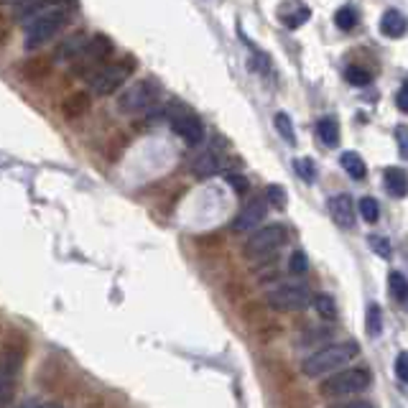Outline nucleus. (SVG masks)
Here are the masks:
<instances>
[{"label": "nucleus", "instance_id": "f257e3e1", "mask_svg": "<svg viewBox=\"0 0 408 408\" xmlns=\"http://www.w3.org/2000/svg\"><path fill=\"white\" fill-rule=\"evenodd\" d=\"M69 18H72V16H69L67 6L46 8L41 16H36L33 21H28V23H26L23 49L26 51H36V49H41V46H46L51 38L59 36V33L67 28Z\"/></svg>", "mask_w": 408, "mask_h": 408}, {"label": "nucleus", "instance_id": "f03ea898", "mask_svg": "<svg viewBox=\"0 0 408 408\" xmlns=\"http://www.w3.org/2000/svg\"><path fill=\"white\" fill-rule=\"evenodd\" d=\"M358 355V345L355 342H337V345H327L322 350H316L314 355L301 363V370L306 377H319L324 372L340 370L347 363H353V358Z\"/></svg>", "mask_w": 408, "mask_h": 408}, {"label": "nucleus", "instance_id": "7ed1b4c3", "mask_svg": "<svg viewBox=\"0 0 408 408\" xmlns=\"http://www.w3.org/2000/svg\"><path fill=\"white\" fill-rule=\"evenodd\" d=\"M110 56H112L110 36H105V33H92V36L87 38L82 54L69 64V72H72V77H80V80L85 77V80H90L100 67H105Z\"/></svg>", "mask_w": 408, "mask_h": 408}, {"label": "nucleus", "instance_id": "20e7f679", "mask_svg": "<svg viewBox=\"0 0 408 408\" xmlns=\"http://www.w3.org/2000/svg\"><path fill=\"white\" fill-rule=\"evenodd\" d=\"M136 72V59L133 56H123L118 62H107L105 67H100L92 77H90V90L97 97H110L128 82V77Z\"/></svg>", "mask_w": 408, "mask_h": 408}, {"label": "nucleus", "instance_id": "39448f33", "mask_svg": "<svg viewBox=\"0 0 408 408\" xmlns=\"http://www.w3.org/2000/svg\"><path fill=\"white\" fill-rule=\"evenodd\" d=\"M370 370L367 367H350V370H340L329 375L322 383L324 396H350V393H360L370 385Z\"/></svg>", "mask_w": 408, "mask_h": 408}, {"label": "nucleus", "instance_id": "423d86ee", "mask_svg": "<svg viewBox=\"0 0 408 408\" xmlns=\"http://www.w3.org/2000/svg\"><path fill=\"white\" fill-rule=\"evenodd\" d=\"M21 365H23V350L18 345H8L0 355V406H6L16 393Z\"/></svg>", "mask_w": 408, "mask_h": 408}, {"label": "nucleus", "instance_id": "0eeeda50", "mask_svg": "<svg viewBox=\"0 0 408 408\" xmlns=\"http://www.w3.org/2000/svg\"><path fill=\"white\" fill-rule=\"evenodd\" d=\"M286 240H289V230H286V225L273 222V225H268V227H260L258 232L250 235V240L245 242V255L247 258L268 255V253H273V250H279Z\"/></svg>", "mask_w": 408, "mask_h": 408}, {"label": "nucleus", "instance_id": "6e6552de", "mask_svg": "<svg viewBox=\"0 0 408 408\" xmlns=\"http://www.w3.org/2000/svg\"><path fill=\"white\" fill-rule=\"evenodd\" d=\"M156 97H159V87H156V82L141 80V82L130 85L128 90H123V92H120L118 110L128 112V115H133V112H143V110H149V107L154 105Z\"/></svg>", "mask_w": 408, "mask_h": 408}, {"label": "nucleus", "instance_id": "1a4fd4ad", "mask_svg": "<svg viewBox=\"0 0 408 408\" xmlns=\"http://www.w3.org/2000/svg\"><path fill=\"white\" fill-rule=\"evenodd\" d=\"M266 301L268 306L279 311H301L306 309L314 299L311 294L304 286H296V284H286V286H279V289H273L266 294Z\"/></svg>", "mask_w": 408, "mask_h": 408}, {"label": "nucleus", "instance_id": "9d476101", "mask_svg": "<svg viewBox=\"0 0 408 408\" xmlns=\"http://www.w3.org/2000/svg\"><path fill=\"white\" fill-rule=\"evenodd\" d=\"M168 120H171L173 133L181 138L189 146H197L204 141V125L199 123V118H194L192 112L186 110H171L168 112Z\"/></svg>", "mask_w": 408, "mask_h": 408}, {"label": "nucleus", "instance_id": "9b49d317", "mask_svg": "<svg viewBox=\"0 0 408 408\" xmlns=\"http://www.w3.org/2000/svg\"><path fill=\"white\" fill-rule=\"evenodd\" d=\"M87 31H82V28H77V31H69L67 36H62V41L56 43L54 51H51V59H54V64H72L77 59V56L82 54V49H85L87 43Z\"/></svg>", "mask_w": 408, "mask_h": 408}, {"label": "nucleus", "instance_id": "f8f14e48", "mask_svg": "<svg viewBox=\"0 0 408 408\" xmlns=\"http://www.w3.org/2000/svg\"><path fill=\"white\" fill-rule=\"evenodd\" d=\"M51 67H54L51 56H28V59L21 62L18 75L28 85H41V82H46L51 77Z\"/></svg>", "mask_w": 408, "mask_h": 408}, {"label": "nucleus", "instance_id": "ddd939ff", "mask_svg": "<svg viewBox=\"0 0 408 408\" xmlns=\"http://www.w3.org/2000/svg\"><path fill=\"white\" fill-rule=\"evenodd\" d=\"M90 107H92V97L87 92H82V90H77V92H69L67 97L62 100L59 112H62V118L67 120V123H77V120H82L87 112H90Z\"/></svg>", "mask_w": 408, "mask_h": 408}, {"label": "nucleus", "instance_id": "4468645a", "mask_svg": "<svg viewBox=\"0 0 408 408\" xmlns=\"http://www.w3.org/2000/svg\"><path fill=\"white\" fill-rule=\"evenodd\" d=\"M67 3H75V0H18L13 6V21L16 23H28L36 16H41L46 8L51 6H67Z\"/></svg>", "mask_w": 408, "mask_h": 408}, {"label": "nucleus", "instance_id": "2eb2a0df", "mask_svg": "<svg viewBox=\"0 0 408 408\" xmlns=\"http://www.w3.org/2000/svg\"><path fill=\"white\" fill-rule=\"evenodd\" d=\"M266 212H268V207L263 199H250V202L240 210V215L235 217L232 230H235V232H247L250 227L260 225V220H266Z\"/></svg>", "mask_w": 408, "mask_h": 408}, {"label": "nucleus", "instance_id": "dca6fc26", "mask_svg": "<svg viewBox=\"0 0 408 408\" xmlns=\"http://www.w3.org/2000/svg\"><path fill=\"white\" fill-rule=\"evenodd\" d=\"M329 215H332V220L340 227H353L355 225V202L350 194H334V197H329Z\"/></svg>", "mask_w": 408, "mask_h": 408}, {"label": "nucleus", "instance_id": "f3484780", "mask_svg": "<svg viewBox=\"0 0 408 408\" xmlns=\"http://www.w3.org/2000/svg\"><path fill=\"white\" fill-rule=\"evenodd\" d=\"M309 16H311L309 6H304L299 0H289V3L279 6V21L286 28H299V26H304L309 21Z\"/></svg>", "mask_w": 408, "mask_h": 408}, {"label": "nucleus", "instance_id": "a211bd4d", "mask_svg": "<svg viewBox=\"0 0 408 408\" xmlns=\"http://www.w3.org/2000/svg\"><path fill=\"white\" fill-rule=\"evenodd\" d=\"M406 31H408V21L401 11H393V8H390V11L383 13V18H380V33H383V36L401 38Z\"/></svg>", "mask_w": 408, "mask_h": 408}, {"label": "nucleus", "instance_id": "6ab92c4d", "mask_svg": "<svg viewBox=\"0 0 408 408\" xmlns=\"http://www.w3.org/2000/svg\"><path fill=\"white\" fill-rule=\"evenodd\" d=\"M385 189L393 197H406L408 194V173L398 166L385 168Z\"/></svg>", "mask_w": 408, "mask_h": 408}, {"label": "nucleus", "instance_id": "aec40b11", "mask_svg": "<svg viewBox=\"0 0 408 408\" xmlns=\"http://www.w3.org/2000/svg\"><path fill=\"white\" fill-rule=\"evenodd\" d=\"M217 168H220V159L212 151H204L192 161V173L197 179H210L212 173H217Z\"/></svg>", "mask_w": 408, "mask_h": 408}, {"label": "nucleus", "instance_id": "412c9836", "mask_svg": "<svg viewBox=\"0 0 408 408\" xmlns=\"http://www.w3.org/2000/svg\"><path fill=\"white\" fill-rule=\"evenodd\" d=\"M316 136H319V141H322L327 149H334V146L340 143V125H337V120L334 118L319 120V123H316Z\"/></svg>", "mask_w": 408, "mask_h": 408}, {"label": "nucleus", "instance_id": "4be33fe9", "mask_svg": "<svg viewBox=\"0 0 408 408\" xmlns=\"http://www.w3.org/2000/svg\"><path fill=\"white\" fill-rule=\"evenodd\" d=\"M340 161H342V168H345V171L350 173L353 179H358V181L365 179L367 166H365V161H363V159H360V156L355 154V151H345Z\"/></svg>", "mask_w": 408, "mask_h": 408}, {"label": "nucleus", "instance_id": "5701e85b", "mask_svg": "<svg viewBox=\"0 0 408 408\" xmlns=\"http://www.w3.org/2000/svg\"><path fill=\"white\" fill-rule=\"evenodd\" d=\"M388 286H390V296L396 299V301L406 304L408 301V279L403 276L401 271H393L388 276Z\"/></svg>", "mask_w": 408, "mask_h": 408}, {"label": "nucleus", "instance_id": "b1692460", "mask_svg": "<svg viewBox=\"0 0 408 408\" xmlns=\"http://www.w3.org/2000/svg\"><path fill=\"white\" fill-rule=\"evenodd\" d=\"M365 329L370 337H380L383 334V311L377 304H370L365 311Z\"/></svg>", "mask_w": 408, "mask_h": 408}, {"label": "nucleus", "instance_id": "393cba45", "mask_svg": "<svg viewBox=\"0 0 408 408\" xmlns=\"http://www.w3.org/2000/svg\"><path fill=\"white\" fill-rule=\"evenodd\" d=\"M273 123H276V130H279L281 138H284L286 143H291V146L296 143V130H294V123H291V118L286 112H276Z\"/></svg>", "mask_w": 408, "mask_h": 408}, {"label": "nucleus", "instance_id": "a878e982", "mask_svg": "<svg viewBox=\"0 0 408 408\" xmlns=\"http://www.w3.org/2000/svg\"><path fill=\"white\" fill-rule=\"evenodd\" d=\"M334 23H337V28H342V31H353L355 23H358V13H355V8H350V6L340 8V11L334 13Z\"/></svg>", "mask_w": 408, "mask_h": 408}, {"label": "nucleus", "instance_id": "bb28decb", "mask_svg": "<svg viewBox=\"0 0 408 408\" xmlns=\"http://www.w3.org/2000/svg\"><path fill=\"white\" fill-rule=\"evenodd\" d=\"M360 215H363V220L365 222H377L380 220V204H377V199L372 197H363L360 199Z\"/></svg>", "mask_w": 408, "mask_h": 408}, {"label": "nucleus", "instance_id": "cd10ccee", "mask_svg": "<svg viewBox=\"0 0 408 408\" xmlns=\"http://www.w3.org/2000/svg\"><path fill=\"white\" fill-rule=\"evenodd\" d=\"M311 304H314V309L319 311V316H322V319H334V314H337L332 296H327V294H316Z\"/></svg>", "mask_w": 408, "mask_h": 408}, {"label": "nucleus", "instance_id": "c85d7f7f", "mask_svg": "<svg viewBox=\"0 0 408 408\" xmlns=\"http://www.w3.org/2000/svg\"><path fill=\"white\" fill-rule=\"evenodd\" d=\"M370 72H367L365 67H350L345 72V80L350 82L353 87H365V85H370Z\"/></svg>", "mask_w": 408, "mask_h": 408}, {"label": "nucleus", "instance_id": "c756f323", "mask_svg": "<svg viewBox=\"0 0 408 408\" xmlns=\"http://www.w3.org/2000/svg\"><path fill=\"white\" fill-rule=\"evenodd\" d=\"M289 271L294 276H304V273L309 271V260H306V253L304 250H296V253H291L289 258Z\"/></svg>", "mask_w": 408, "mask_h": 408}, {"label": "nucleus", "instance_id": "7c9ffc66", "mask_svg": "<svg viewBox=\"0 0 408 408\" xmlns=\"http://www.w3.org/2000/svg\"><path fill=\"white\" fill-rule=\"evenodd\" d=\"M367 245H370L372 253H377L380 258H385V260L393 255V250H390V242L385 240L383 235H370V237H367Z\"/></svg>", "mask_w": 408, "mask_h": 408}, {"label": "nucleus", "instance_id": "2f4dec72", "mask_svg": "<svg viewBox=\"0 0 408 408\" xmlns=\"http://www.w3.org/2000/svg\"><path fill=\"white\" fill-rule=\"evenodd\" d=\"M296 171H299V176L306 181V184H311V181H314V176H316V166H314V161H311V159H296Z\"/></svg>", "mask_w": 408, "mask_h": 408}, {"label": "nucleus", "instance_id": "473e14b6", "mask_svg": "<svg viewBox=\"0 0 408 408\" xmlns=\"http://www.w3.org/2000/svg\"><path fill=\"white\" fill-rule=\"evenodd\" d=\"M266 197H268V202H271L273 207H279V210H284V207H286V192H284V186L271 184V186L266 189Z\"/></svg>", "mask_w": 408, "mask_h": 408}, {"label": "nucleus", "instance_id": "72a5a7b5", "mask_svg": "<svg viewBox=\"0 0 408 408\" xmlns=\"http://www.w3.org/2000/svg\"><path fill=\"white\" fill-rule=\"evenodd\" d=\"M396 143H398V154H401V159L408 161V128L406 125H398L396 128Z\"/></svg>", "mask_w": 408, "mask_h": 408}, {"label": "nucleus", "instance_id": "f704fd0d", "mask_svg": "<svg viewBox=\"0 0 408 408\" xmlns=\"http://www.w3.org/2000/svg\"><path fill=\"white\" fill-rule=\"evenodd\" d=\"M227 181L230 186H232V189H235L237 194H245L247 192V179H242L240 173H227Z\"/></svg>", "mask_w": 408, "mask_h": 408}, {"label": "nucleus", "instance_id": "c9c22d12", "mask_svg": "<svg viewBox=\"0 0 408 408\" xmlns=\"http://www.w3.org/2000/svg\"><path fill=\"white\" fill-rule=\"evenodd\" d=\"M396 375L401 377L403 383H408V353H401L396 358Z\"/></svg>", "mask_w": 408, "mask_h": 408}, {"label": "nucleus", "instance_id": "e433bc0d", "mask_svg": "<svg viewBox=\"0 0 408 408\" xmlns=\"http://www.w3.org/2000/svg\"><path fill=\"white\" fill-rule=\"evenodd\" d=\"M8 38H11V23H8V18L0 13V49L8 43Z\"/></svg>", "mask_w": 408, "mask_h": 408}, {"label": "nucleus", "instance_id": "4c0bfd02", "mask_svg": "<svg viewBox=\"0 0 408 408\" xmlns=\"http://www.w3.org/2000/svg\"><path fill=\"white\" fill-rule=\"evenodd\" d=\"M396 105H398V110H401V112H408V82H406V85H401V90H398Z\"/></svg>", "mask_w": 408, "mask_h": 408}, {"label": "nucleus", "instance_id": "58836bf2", "mask_svg": "<svg viewBox=\"0 0 408 408\" xmlns=\"http://www.w3.org/2000/svg\"><path fill=\"white\" fill-rule=\"evenodd\" d=\"M334 408H372V406L365 401H355V403H342V406H334Z\"/></svg>", "mask_w": 408, "mask_h": 408}, {"label": "nucleus", "instance_id": "ea45409f", "mask_svg": "<svg viewBox=\"0 0 408 408\" xmlns=\"http://www.w3.org/2000/svg\"><path fill=\"white\" fill-rule=\"evenodd\" d=\"M18 0H0V6H16Z\"/></svg>", "mask_w": 408, "mask_h": 408}, {"label": "nucleus", "instance_id": "a19ab883", "mask_svg": "<svg viewBox=\"0 0 408 408\" xmlns=\"http://www.w3.org/2000/svg\"><path fill=\"white\" fill-rule=\"evenodd\" d=\"M41 408H62V406H59V403H43Z\"/></svg>", "mask_w": 408, "mask_h": 408}, {"label": "nucleus", "instance_id": "79ce46f5", "mask_svg": "<svg viewBox=\"0 0 408 408\" xmlns=\"http://www.w3.org/2000/svg\"><path fill=\"white\" fill-rule=\"evenodd\" d=\"M18 408H31V406H26V403H23V406H18Z\"/></svg>", "mask_w": 408, "mask_h": 408}]
</instances>
